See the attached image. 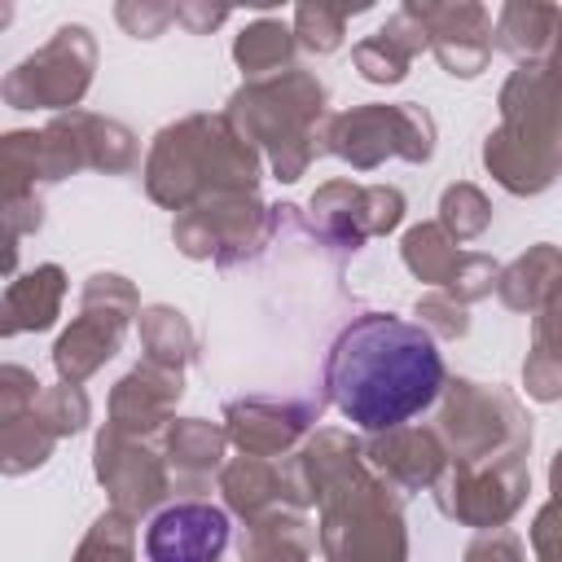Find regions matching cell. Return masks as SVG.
<instances>
[{
    "instance_id": "2",
    "label": "cell",
    "mask_w": 562,
    "mask_h": 562,
    "mask_svg": "<svg viewBox=\"0 0 562 562\" xmlns=\"http://www.w3.org/2000/svg\"><path fill=\"white\" fill-rule=\"evenodd\" d=\"M224 544H228V514L202 501L167 505L145 527L149 562H220Z\"/></svg>"
},
{
    "instance_id": "1",
    "label": "cell",
    "mask_w": 562,
    "mask_h": 562,
    "mask_svg": "<svg viewBox=\"0 0 562 562\" xmlns=\"http://www.w3.org/2000/svg\"><path fill=\"white\" fill-rule=\"evenodd\" d=\"M443 386L439 342L391 312H364L338 329L325 356V391L360 430H391L435 404Z\"/></svg>"
}]
</instances>
